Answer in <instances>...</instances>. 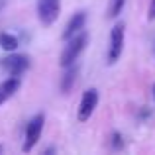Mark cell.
<instances>
[{"label":"cell","instance_id":"cell-2","mask_svg":"<svg viewBox=\"0 0 155 155\" xmlns=\"http://www.w3.org/2000/svg\"><path fill=\"white\" fill-rule=\"evenodd\" d=\"M124 41H126V24L116 22L110 31V47H108V63L114 65L122 57L124 51Z\"/></svg>","mask_w":155,"mask_h":155},{"label":"cell","instance_id":"cell-8","mask_svg":"<svg viewBox=\"0 0 155 155\" xmlns=\"http://www.w3.org/2000/svg\"><path fill=\"white\" fill-rule=\"evenodd\" d=\"M18 88H20V79L18 77H10V79L2 81V83H0V106L4 102H8V100L18 92Z\"/></svg>","mask_w":155,"mask_h":155},{"label":"cell","instance_id":"cell-11","mask_svg":"<svg viewBox=\"0 0 155 155\" xmlns=\"http://www.w3.org/2000/svg\"><path fill=\"white\" fill-rule=\"evenodd\" d=\"M124 4H126V0H110V8H108V16L110 18L120 16L122 10H124Z\"/></svg>","mask_w":155,"mask_h":155},{"label":"cell","instance_id":"cell-5","mask_svg":"<svg viewBox=\"0 0 155 155\" xmlns=\"http://www.w3.org/2000/svg\"><path fill=\"white\" fill-rule=\"evenodd\" d=\"M61 0H38V18L43 26H51L59 18Z\"/></svg>","mask_w":155,"mask_h":155},{"label":"cell","instance_id":"cell-16","mask_svg":"<svg viewBox=\"0 0 155 155\" xmlns=\"http://www.w3.org/2000/svg\"><path fill=\"white\" fill-rule=\"evenodd\" d=\"M0 153H2V145H0Z\"/></svg>","mask_w":155,"mask_h":155},{"label":"cell","instance_id":"cell-7","mask_svg":"<svg viewBox=\"0 0 155 155\" xmlns=\"http://www.w3.org/2000/svg\"><path fill=\"white\" fill-rule=\"evenodd\" d=\"M84 24H87V12L81 10V12H77V14L67 22V26H65V30H63V34H61V38L67 41L69 38H73L75 34H79L81 30H84Z\"/></svg>","mask_w":155,"mask_h":155},{"label":"cell","instance_id":"cell-3","mask_svg":"<svg viewBox=\"0 0 155 155\" xmlns=\"http://www.w3.org/2000/svg\"><path fill=\"white\" fill-rule=\"evenodd\" d=\"M43 122H45V116L43 114H35L26 126V134H24V145H22V151L28 153L35 147V143L39 141L41 137V130H43Z\"/></svg>","mask_w":155,"mask_h":155},{"label":"cell","instance_id":"cell-6","mask_svg":"<svg viewBox=\"0 0 155 155\" xmlns=\"http://www.w3.org/2000/svg\"><path fill=\"white\" fill-rule=\"evenodd\" d=\"M28 67H30V59L26 55H20V53H14V51L2 59V69L10 77H20L22 73L28 71Z\"/></svg>","mask_w":155,"mask_h":155},{"label":"cell","instance_id":"cell-12","mask_svg":"<svg viewBox=\"0 0 155 155\" xmlns=\"http://www.w3.org/2000/svg\"><path fill=\"white\" fill-rule=\"evenodd\" d=\"M122 145H124V137H122L118 132H114L112 134V147L114 149H122Z\"/></svg>","mask_w":155,"mask_h":155},{"label":"cell","instance_id":"cell-9","mask_svg":"<svg viewBox=\"0 0 155 155\" xmlns=\"http://www.w3.org/2000/svg\"><path fill=\"white\" fill-rule=\"evenodd\" d=\"M77 73H79V69H77L75 63L65 67V75H63V79H61V91H63L65 94L73 88V84H75V81H77Z\"/></svg>","mask_w":155,"mask_h":155},{"label":"cell","instance_id":"cell-13","mask_svg":"<svg viewBox=\"0 0 155 155\" xmlns=\"http://www.w3.org/2000/svg\"><path fill=\"white\" fill-rule=\"evenodd\" d=\"M147 20L149 22H153L155 20V0L149 2V8H147Z\"/></svg>","mask_w":155,"mask_h":155},{"label":"cell","instance_id":"cell-14","mask_svg":"<svg viewBox=\"0 0 155 155\" xmlns=\"http://www.w3.org/2000/svg\"><path fill=\"white\" fill-rule=\"evenodd\" d=\"M4 6H6V0H0V10H2Z\"/></svg>","mask_w":155,"mask_h":155},{"label":"cell","instance_id":"cell-15","mask_svg":"<svg viewBox=\"0 0 155 155\" xmlns=\"http://www.w3.org/2000/svg\"><path fill=\"white\" fill-rule=\"evenodd\" d=\"M153 98H155V84H153Z\"/></svg>","mask_w":155,"mask_h":155},{"label":"cell","instance_id":"cell-4","mask_svg":"<svg viewBox=\"0 0 155 155\" xmlns=\"http://www.w3.org/2000/svg\"><path fill=\"white\" fill-rule=\"evenodd\" d=\"M96 106H98V91L96 88H88L83 92V98L79 102V110H77V118L79 122H88L91 116L94 114Z\"/></svg>","mask_w":155,"mask_h":155},{"label":"cell","instance_id":"cell-10","mask_svg":"<svg viewBox=\"0 0 155 155\" xmlns=\"http://www.w3.org/2000/svg\"><path fill=\"white\" fill-rule=\"evenodd\" d=\"M18 38L16 35H12V34H6V31H2L0 34V47H2L4 51H8V53H12V51H16L18 49Z\"/></svg>","mask_w":155,"mask_h":155},{"label":"cell","instance_id":"cell-1","mask_svg":"<svg viewBox=\"0 0 155 155\" xmlns=\"http://www.w3.org/2000/svg\"><path fill=\"white\" fill-rule=\"evenodd\" d=\"M87 43H88V34L84 30H81L79 34L69 38L67 45L63 47V53H61V57H59V65L65 69V67H69V65L77 63V59H79V55L84 51Z\"/></svg>","mask_w":155,"mask_h":155}]
</instances>
